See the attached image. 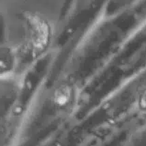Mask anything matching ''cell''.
<instances>
[{
    "label": "cell",
    "instance_id": "7a4b0ae2",
    "mask_svg": "<svg viewBox=\"0 0 146 146\" xmlns=\"http://www.w3.org/2000/svg\"><path fill=\"white\" fill-rule=\"evenodd\" d=\"M128 116L133 120L146 118V71L121 92Z\"/></svg>",
    "mask_w": 146,
    "mask_h": 146
},
{
    "label": "cell",
    "instance_id": "6da1fadb",
    "mask_svg": "<svg viewBox=\"0 0 146 146\" xmlns=\"http://www.w3.org/2000/svg\"><path fill=\"white\" fill-rule=\"evenodd\" d=\"M23 38L17 47L19 56V73L46 57L55 44V33L52 23L38 12L24 11L20 16Z\"/></svg>",
    "mask_w": 146,
    "mask_h": 146
},
{
    "label": "cell",
    "instance_id": "3957f363",
    "mask_svg": "<svg viewBox=\"0 0 146 146\" xmlns=\"http://www.w3.org/2000/svg\"><path fill=\"white\" fill-rule=\"evenodd\" d=\"M122 146H146V118L134 123L128 129Z\"/></svg>",
    "mask_w": 146,
    "mask_h": 146
}]
</instances>
